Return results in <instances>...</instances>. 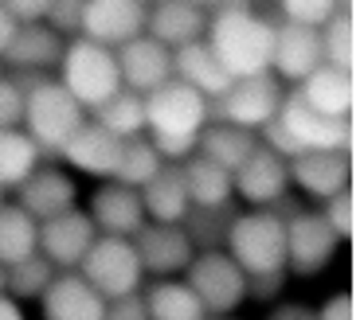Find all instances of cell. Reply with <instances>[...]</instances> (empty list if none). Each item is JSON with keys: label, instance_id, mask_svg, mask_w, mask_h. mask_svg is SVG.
<instances>
[{"label": "cell", "instance_id": "obj_23", "mask_svg": "<svg viewBox=\"0 0 364 320\" xmlns=\"http://www.w3.org/2000/svg\"><path fill=\"white\" fill-rule=\"evenodd\" d=\"M204 31H208V12L196 4H188V0H161V4H153V12L145 16V35L157 39L168 51L204 39Z\"/></svg>", "mask_w": 364, "mask_h": 320}, {"label": "cell", "instance_id": "obj_17", "mask_svg": "<svg viewBox=\"0 0 364 320\" xmlns=\"http://www.w3.org/2000/svg\"><path fill=\"white\" fill-rule=\"evenodd\" d=\"M231 187H235V199H243L247 207L262 211V207H274V203L286 195L290 172H286L282 156H274L270 148L259 145L243 164H239V172L231 176Z\"/></svg>", "mask_w": 364, "mask_h": 320}, {"label": "cell", "instance_id": "obj_39", "mask_svg": "<svg viewBox=\"0 0 364 320\" xmlns=\"http://www.w3.org/2000/svg\"><path fill=\"white\" fill-rule=\"evenodd\" d=\"M20 125H24V90L0 75V129H20Z\"/></svg>", "mask_w": 364, "mask_h": 320}, {"label": "cell", "instance_id": "obj_21", "mask_svg": "<svg viewBox=\"0 0 364 320\" xmlns=\"http://www.w3.org/2000/svg\"><path fill=\"white\" fill-rule=\"evenodd\" d=\"M59 59H63V35L48 23H20L12 43L0 55V62L16 75H48L51 67H59Z\"/></svg>", "mask_w": 364, "mask_h": 320}, {"label": "cell", "instance_id": "obj_20", "mask_svg": "<svg viewBox=\"0 0 364 320\" xmlns=\"http://www.w3.org/2000/svg\"><path fill=\"white\" fill-rule=\"evenodd\" d=\"M87 219L95 223L98 234H110V238H134L145 226V211H141V195L126 184H102L90 195V211Z\"/></svg>", "mask_w": 364, "mask_h": 320}, {"label": "cell", "instance_id": "obj_43", "mask_svg": "<svg viewBox=\"0 0 364 320\" xmlns=\"http://www.w3.org/2000/svg\"><path fill=\"white\" fill-rule=\"evenodd\" d=\"M314 320H356V312H353V293H348V289L329 293V297H325V304L317 309Z\"/></svg>", "mask_w": 364, "mask_h": 320}, {"label": "cell", "instance_id": "obj_13", "mask_svg": "<svg viewBox=\"0 0 364 320\" xmlns=\"http://www.w3.org/2000/svg\"><path fill=\"white\" fill-rule=\"evenodd\" d=\"M16 207L28 211L36 223H48L55 215H67V211L79 207V184L67 168L59 164H40L24 184L16 187Z\"/></svg>", "mask_w": 364, "mask_h": 320}, {"label": "cell", "instance_id": "obj_8", "mask_svg": "<svg viewBox=\"0 0 364 320\" xmlns=\"http://www.w3.org/2000/svg\"><path fill=\"white\" fill-rule=\"evenodd\" d=\"M278 121L298 153H353V117H325L301 101L298 90L282 94Z\"/></svg>", "mask_w": 364, "mask_h": 320}, {"label": "cell", "instance_id": "obj_45", "mask_svg": "<svg viewBox=\"0 0 364 320\" xmlns=\"http://www.w3.org/2000/svg\"><path fill=\"white\" fill-rule=\"evenodd\" d=\"M0 320H28L24 304H16L12 297H0Z\"/></svg>", "mask_w": 364, "mask_h": 320}, {"label": "cell", "instance_id": "obj_38", "mask_svg": "<svg viewBox=\"0 0 364 320\" xmlns=\"http://www.w3.org/2000/svg\"><path fill=\"white\" fill-rule=\"evenodd\" d=\"M82 8H87V0H51L43 23L51 31H59V35H75L82 23Z\"/></svg>", "mask_w": 364, "mask_h": 320}, {"label": "cell", "instance_id": "obj_5", "mask_svg": "<svg viewBox=\"0 0 364 320\" xmlns=\"http://www.w3.org/2000/svg\"><path fill=\"white\" fill-rule=\"evenodd\" d=\"M75 273H79L102 301H118V297L141 293V281H145L134 242L129 238H110V234H98L95 246L87 250V258L79 262Z\"/></svg>", "mask_w": 364, "mask_h": 320}, {"label": "cell", "instance_id": "obj_30", "mask_svg": "<svg viewBox=\"0 0 364 320\" xmlns=\"http://www.w3.org/2000/svg\"><path fill=\"white\" fill-rule=\"evenodd\" d=\"M145 312L149 320H208L200 301L192 297V289L184 285L181 277H165V281H153L145 289Z\"/></svg>", "mask_w": 364, "mask_h": 320}, {"label": "cell", "instance_id": "obj_22", "mask_svg": "<svg viewBox=\"0 0 364 320\" xmlns=\"http://www.w3.org/2000/svg\"><path fill=\"white\" fill-rule=\"evenodd\" d=\"M43 320H102L106 301L79 277V273H55L40 297Z\"/></svg>", "mask_w": 364, "mask_h": 320}, {"label": "cell", "instance_id": "obj_26", "mask_svg": "<svg viewBox=\"0 0 364 320\" xmlns=\"http://www.w3.org/2000/svg\"><path fill=\"white\" fill-rule=\"evenodd\" d=\"M301 94L309 109L325 117H353L356 106V82H353V70H337V67H317L314 75L306 78L301 86H294Z\"/></svg>", "mask_w": 364, "mask_h": 320}, {"label": "cell", "instance_id": "obj_40", "mask_svg": "<svg viewBox=\"0 0 364 320\" xmlns=\"http://www.w3.org/2000/svg\"><path fill=\"white\" fill-rule=\"evenodd\" d=\"M286 273H259V277H247V301H270L274 304L282 297Z\"/></svg>", "mask_w": 364, "mask_h": 320}, {"label": "cell", "instance_id": "obj_7", "mask_svg": "<svg viewBox=\"0 0 364 320\" xmlns=\"http://www.w3.org/2000/svg\"><path fill=\"white\" fill-rule=\"evenodd\" d=\"M282 82L274 75H251V78H235L228 86L223 98L212 101L208 117L223 125H235V129H247V133H259L267 121H274L278 106H282Z\"/></svg>", "mask_w": 364, "mask_h": 320}, {"label": "cell", "instance_id": "obj_37", "mask_svg": "<svg viewBox=\"0 0 364 320\" xmlns=\"http://www.w3.org/2000/svg\"><path fill=\"white\" fill-rule=\"evenodd\" d=\"M317 215H321L325 226L337 234V242H348L353 238V187L341 192V195H333V199H325Z\"/></svg>", "mask_w": 364, "mask_h": 320}, {"label": "cell", "instance_id": "obj_24", "mask_svg": "<svg viewBox=\"0 0 364 320\" xmlns=\"http://www.w3.org/2000/svg\"><path fill=\"white\" fill-rule=\"evenodd\" d=\"M173 78H176V82H184V86H192L196 94H204L208 101L223 98L228 86L235 82V78L220 67V59L212 55V47H208L204 39L184 43V47H176V51H173Z\"/></svg>", "mask_w": 364, "mask_h": 320}, {"label": "cell", "instance_id": "obj_3", "mask_svg": "<svg viewBox=\"0 0 364 320\" xmlns=\"http://www.w3.org/2000/svg\"><path fill=\"white\" fill-rule=\"evenodd\" d=\"M87 121V109L59 86V78H36L24 90V125L20 129L36 140L43 156H59V148L75 137V129Z\"/></svg>", "mask_w": 364, "mask_h": 320}, {"label": "cell", "instance_id": "obj_46", "mask_svg": "<svg viewBox=\"0 0 364 320\" xmlns=\"http://www.w3.org/2000/svg\"><path fill=\"white\" fill-rule=\"evenodd\" d=\"M188 4H196V8H204V12H208V8H215V0H188Z\"/></svg>", "mask_w": 364, "mask_h": 320}, {"label": "cell", "instance_id": "obj_10", "mask_svg": "<svg viewBox=\"0 0 364 320\" xmlns=\"http://www.w3.org/2000/svg\"><path fill=\"white\" fill-rule=\"evenodd\" d=\"M337 246V234L317 211H294L286 219V273L294 277H317L333 262Z\"/></svg>", "mask_w": 364, "mask_h": 320}, {"label": "cell", "instance_id": "obj_31", "mask_svg": "<svg viewBox=\"0 0 364 320\" xmlns=\"http://www.w3.org/2000/svg\"><path fill=\"white\" fill-rule=\"evenodd\" d=\"M36 234H40V223L28 211H20L16 203H0V265L4 270L36 254Z\"/></svg>", "mask_w": 364, "mask_h": 320}, {"label": "cell", "instance_id": "obj_48", "mask_svg": "<svg viewBox=\"0 0 364 320\" xmlns=\"http://www.w3.org/2000/svg\"><path fill=\"white\" fill-rule=\"evenodd\" d=\"M208 320H235V316H208Z\"/></svg>", "mask_w": 364, "mask_h": 320}, {"label": "cell", "instance_id": "obj_27", "mask_svg": "<svg viewBox=\"0 0 364 320\" xmlns=\"http://www.w3.org/2000/svg\"><path fill=\"white\" fill-rule=\"evenodd\" d=\"M184 176V192H188V203L200 211H223L235 199V187H231V172H223L220 164H212L208 156L192 153L188 160L181 164Z\"/></svg>", "mask_w": 364, "mask_h": 320}, {"label": "cell", "instance_id": "obj_19", "mask_svg": "<svg viewBox=\"0 0 364 320\" xmlns=\"http://www.w3.org/2000/svg\"><path fill=\"white\" fill-rule=\"evenodd\" d=\"M118 156H122V140L95 121H82L79 129H75V137L59 148V160H63L67 168L82 172V176H95V180H114Z\"/></svg>", "mask_w": 364, "mask_h": 320}, {"label": "cell", "instance_id": "obj_34", "mask_svg": "<svg viewBox=\"0 0 364 320\" xmlns=\"http://www.w3.org/2000/svg\"><path fill=\"white\" fill-rule=\"evenodd\" d=\"M51 277H55L51 262H48V258H40V254H32V258H24V262H16V265L4 270V297H12L16 304L40 301L43 289L51 285Z\"/></svg>", "mask_w": 364, "mask_h": 320}, {"label": "cell", "instance_id": "obj_18", "mask_svg": "<svg viewBox=\"0 0 364 320\" xmlns=\"http://www.w3.org/2000/svg\"><path fill=\"white\" fill-rule=\"evenodd\" d=\"M321 67V39L317 28H298V23H274V55H270V75L278 82L301 86Z\"/></svg>", "mask_w": 364, "mask_h": 320}, {"label": "cell", "instance_id": "obj_44", "mask_svg": "<svg viewBox=\"0 0 364 320\" xmlns=\"http://www.w3.org/2000/svg\"><path fill=\"white\" fill-rule=\"evenodd\" d=\"M16 28H20V23L12 20V16L4 12V8H0V55H4V47L12 43V35H16Z\"/></svg>", "mask_w": 364, "mask_h": 320}, {"label": "cell", "instance_id": "obj_2", "mask_svg": "<svg viewBox=\"0 0 364 320\" xmlns=\"http://www.w3.org/2000/svg\"><path fill=\"white\" fill-rule=\"evenodd\" d=\"M223 254L247 273H286V219H278L274 211H235L223 234Z\"/></svg>", "mask_w": 364, "mask_h": 320}, {"label": "cell", "instance_id": "obj_16", "mask_svg": "<svg viewBox=\"0 0 364 320\" xmlns=\"http://www.w3.org/2000/svg\"><path fill=\"white\" fill-rule=\"evenodd\" d=\"M286 172L298 192L325 203L353 187V153H298L286 160Z\"/></svg>", "mask_w": 364, "mask_h": 320}, {"label": "cell", "instance_id": "obj_11", "mask_svg": "<svg viewBox=\"0 0 364 320\" xmlns=\"http://www.w3.org/2000/svg\"><path fill=\"white\" fill-rule=\"evenodd\" d=\"M98 231L87 219V211H67V215H55L48 223H40V234H36V254L48 258L55 273H71L79 270V262L87 258V250L95 246Z\"/></svg>", "mask_w": 364, "mask_h": 320}, {"label": "cell", "instance_id": "obj_14", "mask_svg": "<svg viewBox=\"0 0 364 320\" xmlns=\"http://www.w3.org/2000/svg\"><path fill=\"white\" fill-rule=\"evenodd\" d=\"M145 16H149V8L141 0H87L79 35L118 51L122 43H129L145 31Z\"/></svg>", "mask_w": 364, "mask_h": 320}, {"label": "cell", "instance_id": "obj_49", "mask_svg": "<svg viewBox=\"0 0 364 320\" xmlns=\"http://www.w3.org/2000/svg\"><path fill=\"white\" fill-rule=\"evenodd\" d=\"M298 320H314V316H309V312H301V316H298Z\"/></svg>", "mask_w": 364, "mask_h": 320}, {"label": "cell", "instance_id": "obj_36", "mask_svg": "<svg viewBox=\"0 0 364 320\" xmlns=\"http://www.w3.org/2000/svg\"><path fill=\"white\" fill-rule=\"evenodd\" d=\"M286 23H298V28H321L333 12H353V0H278Z\"/></svg>", "mask_w": 364, "mask_h": 320}, {"label": "cell", "instance_id": "obj_41", "mask_svg": "<svg viewBox=\"0 0 364 320\" xmlns=\"http://www.w3.org/2000/svg\"><path fill=\"white\" fill-rule=\"evenodd\" d=\"M102 320H149V312H145V297H141V293H134V297H118V301H106Z\"/></svg>", "mask_w": 364, "mask_h": 320}, {"label": "cell", "instance_id": "obj_12", "mask_svg": "<svg viewBox=\"0 0 364 320\" xmlns=\"http://www.w3.org/2000/svg\"><path fill=\"white\" fill-rule=\"evenodd\" d=\"M129 242H134V250H137L141 273H153L157 281H165V277H184L188 262L196 258V246H192V238L184 234V226L145 223Z\"/></svg>", "mask_w": 364, "mask_h": 320}, {"label": "cell", "instance_id": "obj_4", "mask_svg": "<svg viewBox=\"0 0 364 320\" xmlns=\"http://www.w3.org/2000/svg\"><path fill=\"white\" fill-rule=\"evenodd\" d=\"M59 86L79 101L82 109H98L106 98L122 90L118 59L110 47L95 43V39L75 35L63 43V59H59Z\"/></svg>", "mask_w": 364, "mask_h": 320}, {"label": "cell", "instance_id": "obj_9", "mask_svg": "<svg viewBox=\"0 0 364 320\" xmlns=\"http://www.w3.org/2000/svg\"><path fill=\"white\" fill-rule=\"evenodd\" d=\"M212 101L196 94L192 86L168 78L161 90L145 98V133H168V137H196L208 125Z\"/></svg>", "mask_w": 364, "mask_h": 320}, {"label": "cell", "instance_id": "obj_50", "mask_svg": "<svg viewBox=\"0 0 364 320\" xmlns=\"http://www.w3.org/2000/svg\"><path fill=\"white\" fill-rule=\"evenodd\" d=\"M141 4H161V0H141Z\"/></svg>", "mask_w": 364, "mask_h": 320}, {"label": "cell", "instance_id": "obj_25", "mask_svg": "<svg viewBox=\"0 0 364 320\" xmlns=\"http://www.w3.org/2000/svg\"><path fill=\"white\" fill-rule=\"evenodd\" d=\"M137 195H141L145 223L181 226L184 219H188V211H192L188 192H184L181 164H161V172H157V176H153L145 187H137Z\"/></svg>", "mask_w": 364, "mask_h": 320}, {"label": "cell", "instance_id": "obj_28", "mask_svg": "<svg viewBox=\"0 0 364 320\" xmlns=\"http://www.w3.org/2000/svg\"><path fill=\"white\" fill-rule=\"evenodd\" d=\"M255 148H259V137H255V133L235 129V125H223V121H212V125H204V129L196 133V153L208 156L212 164H220V168L231 172V176H235L239 164H243Z\"/></svg>", "mask_w": 364, "mask_h": 320}, {"label": "cell", "instance_id": "obj_6", "mask_svg": "<svg viewBox=\"0 0 364 320\" xmlns=\"http://www.w3.org/2000/svg\"><path fill=\"white\" fill-rule=\"evenodd\" d=\"M181 281L192 289L204 316H231L247 301V273L223 250H196Z\"/></svg>", "mask_w": 364, "mask_h": 320}, {"label": "cell", "instance_id": "obj_1", "mask_svg": "<svg viewBox=\"0 0 364 320\" xmlns=\"http://www.w3.org/2000/svg\"><path fill=\"white\" fill-rule=\"evenodd\" d=\"M204 43L212 47V55L231 78L267 75L270 55H274V23L262 20L255 8L251 12H212Z\"/></svg>", "mask_w": 364, "mask_h": 320}, {"label": "cell", "instance_id": "obj_42", "mask_svg": "<svg viewBox=\"0 0 364 320\" xmlns=\"http://www.w3.org/2000/svg\"><path fill=\"white\" fill-rule=\"evenodd\" d=\"M51 0H0V8L12 16L16 23H43Z\"/></svg>", "mask_w": 364, "mask_h": 320}, {"label": "cell", "instance_id": "obj_51", "mask_svg": "<svg viewBox=\"0 0 364 320\" xmlns=\"http://www.w3.org/2000/svg\"><path fill=\"white\" fill-rule=\"evenodd\" d=\"M0 203H4V192H0Z\"/></svg>", "mask_w": 364, "mask_h": 320}, {"label": "cell", "instance_id": "obj_32", "mask_svg": "<svg viewBox=\"0 0 364 320\" xmlns=\"http://www.w3.org/2000/svg\"><path fill=\"white\" fill-rule=\"evenodd\" d=\"M90 121L102 125L106 133H114L118 140H129V137H141L145 133V98L141 94H129V90H118L114 98H106L98 109H90Z\"/></svg>", "mask_w": 364, "mask_h": 320}, {"label": "cell", "instance_id": "obj_35", "mask_svg": "<svg viewBox=\"0 0 364 320\" xmlns=\"http://www.w3.org/2000/svg\"><path fill=\"white\" fill-rule=\"evenodd\" d=\"M317 39H321V62L325 67H337V70H353V12H333L329 20L317 28Z\"/></svg>", "mask_w": 364, "mask_h": 320}, {"label": "cell", "instance_id": "obj_33", "mask_svg": "<svg viewBox=\"0 0 364 320\" xmlns=\"http://www.w3.org/2000/svg\"><path fill=\"white\" fill-rule=\"evenodd\" d=\"M161 156H157V148L149 145V137H129V140H122V156H118V168H114V184H126V187H145L153 176L161 172Z\"/></svg>", "mask_w": 364, "mask_h": 320}, {"label": "cell", "instance_id": "obj_47", "mask_svg": "<svg viewBox=\"0 0 364 320\" xmlns=\"http://www.w3.org/2000/svg\"><path fill=\"white\" fill-rule=\"evenodd\" d=\"M0 297H4V265H0Z\"/></svg>", "mask_w": 364, "mask_h": 320}, {"label": "cell", "instance_id": "obj_29", "mask_svg": "<svg viewBox=\"0 0 364 320\" xmlns=\"http://www.w3.org/2000/svg\"><path fill=\"white\" fill-rule=\"evenodd\" d=\"M43 164V153L24 129H0V192H16Z\"/></svg>", "mask_w": 364, "mask_h": 320}, {"label": "cell", "instance_id": "obj_15", "mask_svg": "<svg viewBox=\"0 0 364 320\" xmlns=\"http://www.w3.org/2000/svg\"><path fill=\"white\" fill-rule=\"evenodd\" d=\"M114 59H118L122 90L141 94V98H149L153 90H161L173 78V51L161 47L157 39H149L145 31L137 39H129V43H122L114 51Z\"/></svg>", "mask_w": 364, "mask_h": 320}]
</instances>
